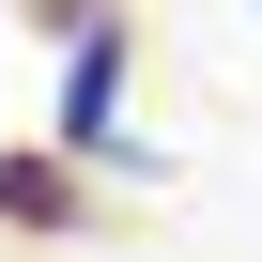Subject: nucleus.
I'll use <instances>...</instances> for the list:
<instances>
[{"mask_svg":"<svg viewBox=\"0 0 262 262\" xmlns=\"http://www.w3.org/2000/svg\"><path fill=\"white\" fill-rule=\"evenodd\" d=\"M108 93H123V31L93 16V31H77V62H62V139H108Z\"/></svg>","mask_w":262,"mask_h":262,"instance_id":"obj_1","label":"nucleus"}]
</instances>
